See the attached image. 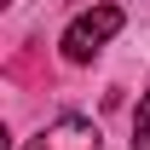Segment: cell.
I'll return each instance as SVG.
<instances>
[{
	"label": "cell",
	"instance_id": "6da1fadb",
	"mask_svg": "<svg viewBox=\"0 0 150 150\" xmlns=\"http://www.w3.org/2000/svg\"><path fill=\"white\" fill-rule=\"evenodd\" d=\"M115 29H121V6H93V12H81V18L64 29V58H69V64H87Z\"/></svg>",
	"mask_w": 150,
	"mask_h": 150
},
{
	"label": "cell",
	"instance_id": "7a4b0ae2",
	"mask_svg": "<svg viewBox=\"0 0 150 150\" xmlns=\"http://www.w3.org/2000/svg\"><path fill=\"white\" fill-rule=\"evenodd\" d=\"M29 150H98V127L81 121V115H64L52 133H40Z\"/></svg>",
	"mask_w": 150,
	"mask_h": 150
},
{
	"label": "cell",
	"instance_id": "3957f363",
	"mask_svg": "<svg viewBox=\"0 0 150 150\" xmlns=\"http://www.w3.org/2000/svg\"><path fill=\"white\" fill-rule=\"evenodd\" d=\"M133 150H150V93L139 98V110H133Z\"/></svg>",
	"mask_w": 150,
	"mask_h": 150
}]
</instances>
